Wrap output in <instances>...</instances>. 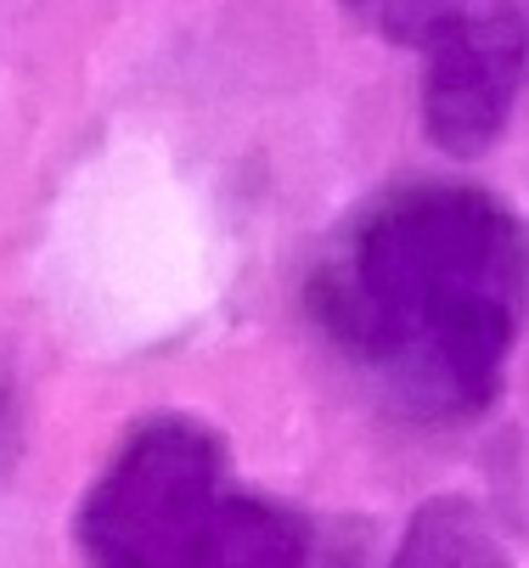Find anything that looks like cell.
<instances>
[{"mask_svg": "<svg viewBox=\"0 0 529 568\" xmlns=\"http://www.w3.org/2000/svg\"><path fill=\"white\" fill-rule=\"evenodd\" d=\"M305 315L395 417L479 423L529 327V225L485 186L406 181L322 248Z\"/></svg>", "mask_w": 529, "mask_h": 568, "instance_id": "obj_1", "label": "cell"}, {"mask_svg": "<svg viewBox=\"0 0 529 568\" xmlns=\"http://www.w3.org/2000/svg\"><path fill=\"white\" fill-rule=\"evenodd\" d=\"M529 79V23L512 0H496L474 23L450 29L423 51V130L450 158L490 152Z\"/></svg>", "mask_w": 529, "mask_h": 568, "instance_id": "obj_2", "label": "cell"}, {"mask_svg": "<svg viewBox=\"0 0 529 568\" xmlns=\"http://www.w3.org/2000/svg\"><path fill=\"white\" fill-rule=\"evenodd\" d=\"M311 557V529L298 524V513L237 490L208 529L181 540L146 568H305Z\"/></svg>", "mask_w": 529, "mask_h": 568, "instance_id": "obj_3", "label": "cell"}, {"mask_svg": "<svg viewBox=\"0 0 529 568\" xmlns=\"http://www.w3.org/2000/svg\"><path fill=\"white\" fill-rule=\"evenodd\" d=\"M389 568H512V551L479 501L434 496L406 518Z\"/></svg>", "mask_w": 529, "mask_h": 568, "instance_id": "obj_4", "label": "cell"}, {"mask_svg": "<svg viewBox=\"0 0 529 568\" xmlns=\"http://www.w3.org/2000/svg\"><path fill=\"white\" fill-rule=\"evenodd\" d=\"M496 0H344V12L372 29L377 40L406 45V51H428L434 40H445L450 29L474 23L479 12H490Z\"/></svg>", "mask_w": 529, "mask_h": 568, "instance_id": "obj_5", "label": "cell"}]
</instances>
